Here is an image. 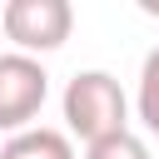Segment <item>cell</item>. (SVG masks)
<instances>
[{
    "mask_svg": "<svg viewBox=\"0 0 159 159\" xmlns=\"http://www.w3.org/2000/svg\"><path fill=\"white\" fill-rule=\"evenodd\" d=\"M84 159H149V144L129 129V134H114V139H99L84 149Z\"/></svg>",
    "mask_w": 159,
    "mask_h": 159,
    "instance_id": "6",
    "label": "cell"
},
{
    "mask_svg": "<svg viewBox=\"0 0 159 159\" xmlns=\"http://www.w3.org/2000/svg\"><path fill=\"white\" fill-rule=\"evenodd\" d=\"M45 99H50L45 65L35 55L5 50L0 55V129H10V134L35 129V114L45 109Z\"/></svg>",
    "mask_w": 159,
    "mask_h": 159,
    "instance_id": "3",
    "label": "cell"
},
{
    "mask_svg": "<svg viewBox=\"0 0 159 159\" xmlns=\"http://www.w3.org/2000/svg\"><path fill=\"white\" fill-rule=\"evenodd\" d=\"M134 114L149 134H159V45L139 65V89H134Z\"/></svg>",
    "mask_w": 159,
    "mask_h": 159,
    "instance_id": "5",
    "label": "cell"
},
{
    "mask_svg": "<svg viewBox=\"0 0 159 159\" xmlns=\"http://www.w3.org/2000/svg\"><path fill=\"white\" fill-rule=\"evenodd\" d=\"M60 109H65V134L84 139V149L99 139L129 134V94L119 89V80L109 70H80L65 84Z\"/></svg>",
    "mask_w": 159,
    "mask_h": 159,
    "instance_id": "1",
    "label": "cell"
},
{
    "mask_svg": "<svg viewBox=\"0 0 159 159\" xmlns=\"http://www.w3.org/2000/svg\"><path fill=\"white\" fill-rule=\"evenodd\" d=\"M139 10H144V15H154V20H159V0H139Z\"/></svg>",
    "mask_w": 159,
    "mask_h": 159,
    "instance_id": "7",
    "label": "cell"
},
{
    "mask_svg": "<svg viewBox=\"0 0 159 159\" xmlns=\"http://www.w3.org/2000/svg\"><path fill=\"white\" fill-rule=\"evenodd\" d=\"M0 25H5V40L20 50V55H50L70 40L75 30V5L70 0H10L0 10Z\"/></svg>",
    "mask_w": 159,
    "mask_h": 159,
    "instance_id": "2",
    "label": "cell"
},
{
    "mask_svg": "<svg viewBox=\"0 0 159 159\" xmlns=\"http://www.w3.org/2000/svg\"><path fill=\"white\" fill-rule=\"evenodd\" d=\"M0 159H75V144L65 129H50V124H35L25 134H10Z\"/></svg>",
    "mask_w": 159,
    "mask_h": 159,
    "instance_id": "4",
    "label": "cell"
}]
</instances>
